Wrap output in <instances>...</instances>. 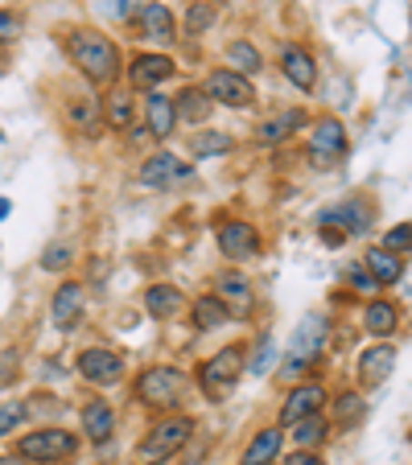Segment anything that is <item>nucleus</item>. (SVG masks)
Returning a JSON list of instances; mask_svg holds the SVG:
<instances>
[{
	"instance_id": "nucleus-14",
	"label": "nucleus",
	"mask_w": 412,
	"mask_h": 465,
	"mask_svg": "<svg viewBox=\"0 0 412 465\" xmlns=\"http://www.w3.org/2000/svg\"><path fill=\"white\" fill-rule=\"evenodd\" d=\"M396 346H387V342H379V346H367V351L359 354V383L363 387H379L387 375L396 371Z\"/></svg>"
},
{
	"instance_id": "nucleus-37",
	"label": "nucleus",
	"mask_w": 412,
	"mask_h": 465,
	"mask_svg": "<svg viewBox=\"0 0 412 465\" xmlns=\"http://www.w3.org/2000/svg\"><path fill=\"white\" fill-rule=\"evenodd\" d=\"M408 235H412V227H408V223H400V227L387 231L384 247H387V252H408Z\"/></svg>"
},
{
	"instance_id": "nucleus-41",
	"label": "nucleus",
	"mask_w": 412,
	"mask_h": 465,
	"mask_svg": "<svg viewBox=\"0 0 412 465\" xmlns=\"http://www.w3.org/2000/svg\"><path fill=\"white\" fill-rule=\"evenodd\" d=\"M285 465H326V461H322V457H317V453H306V449H301V453H293Z\"/></svg>"
},
{
	"instance_id": "nucleus-22",
	"label": "nucleus",
	"mask_w": 412,
	"mask_h": 465,
	"mask_svg": "<svg viewBox=\"0 0 412 465\" xmlns=\"http://www.w3.org/2000/svg\"><path fill=\"white\" fill-rule=\"evenodd\" d=\"M281 440H285L281 429H260L252 437V445L244 449L239 465H272V461H276V453H281Z\"/></svg>"
},
{
	"instance_id": "nucleus-1",
	"label": "nucleus",
	"mask_w": 412,
	"mask_h": 465,
	"mask_svg": "<svg viewBox=\"0 0 412 465\" xmlns=\"http://www.w3.org/2000/svg\"><path fill=\"white\" fill-rule=\"evenodd\" d=\"M66 50H71L75 66L87 74V83H95V87H112L120 79V71H124L120 50L99 29H71L66 34Z\"/></svg>"
},
{
	"instance_id": "nucleus-42",
	"label": "nucleus",
	"mask_w": 412,
	"mask_h": 465,
	"mask_svg": "<svg viewBox=\"0 0 412 465\" xmlns=\"http://www.w3.org/2000/svg\"><path fill=\"white\" fill-rule=\"evenodd\" d=\"M0 465H29V461H21V457H0Z\"/></svg>"
},
{
	"instance_id": "nucleus-24",
	"label": "nucleus",
	"mask_w": 412,
	"mask_h": 465,
	"mask_svg": "<svg viewBox=\"0 0 412 465\" xmlns=\"http://www.w3.org/2000/svg\"><path fill=\"white\" fill-rule=\"evenodd\" d=\"M182 292L174 289V284H153V289H145V309H149V317H157V322H169V317L182 313Z\"/></svg>"
},
{
	"instance_id": "nucleus-10",
	"label": "nucleus",
	"mask_w": 412,
	"mask_h": 465,
	"mask_svg": "<svg viewBox=\"0 0 412 465\" xmlns=\"http://www.w3.org/2000/svg\"><path fill=\"white\" fill-rule=\"evenodd\" d=\"M219 247H223V255H227V260L244 263V260H252V255L260 252V231H256L252 223H244V219L223 223V227H219Z\"/></svg>"
},
{
	"instance_id": "nucleus-13",
	"label": "nucleus",
	"mask_w": 412,
	"mask_h": 465,
	"mask_svg": "<svg viewBox=\"0 0 412 465\" xmlns=\"http://www.w3.org/2000/svg\"><path fill=\"white\" fill-rule=\"evenodd\" d=\"M186 177H190V165H182L174 153H153L141 165V185H153V190H166V185L186 182Z\"/></svg>"
},
{
	"instance_id": "nucleus-20",
	"label": "nucleus",
	"mask_w": 412,
	"mask_h": 465,
	"mask_svg": "<svg viewBox=\"0 0 412 465\" xmlns=\"http://www.w3.org/2000/svg\"><path fill=\"white\" fill-rule=\"evenodd\" d=\"M66 128H75L79 136H99L104 128V107L95 99H71L66 104Z\"/></svg>"
},
{
	"instance_id": "nucleus-17",
	"label": "nucleus",
	"mask_w": 412,
	"mask_h": 465,
	"mask_svg": "<svg viewBox=\"0 0 412 465\" xmlns=\"http://www.w3.org/2000/svg\"><path fill=\"white\" fill-rule=\"evenodd\" d=\"M301 128H306V112H301V107H289V112H276L272 120H264L260 128H256V141L281 144V141H289V136H297Z\"/></svg>"
},
{
	"instance_id": "nucleus-3",
	"label": "nucleus",
	"mask_w": 412,
	"mask_h": 465,
	"mask_svg": "<svg viewBox=\"0 0 412 465\" xmlns=\"http://www.w3.org/2000/svg\"><path fill=\"white\" fill-rule=\"evenodd\" d=\"M79 453V437L66 429H37L17 440V457L29 465H54Z\"/></svg>"
},
{
	"instance_id": "nucleus-15",
	"label": "nucleus",
	"mask_w": 412,
	"mask_h": 465,
	"mask_svg": "<svg viewBox=\"0 0 412 465\" xmlns=\"http://www.w3.org/2000/svg\"><path fill=\"white\" fill-rule=\"evenodd\" d=\"M141 29L153 45H174L177 42V21H174V13H169V5H161V0H149V5H145Z\"/></svg>"
},
{
	"instance_id": "nucleus-9",
	"label": "nucleus",
	"mask_w": 412,
	"mask_h": 465,
	"mask_svg": "<svg viewBox=\"0 0 412 465\" xmlns=\"http://www.w3.org/2000/svg\"><path fill=\"white\" fill-rule=\"evenodd\" d=\"M342 153H347V128L334 115H322L314 124V136H309V157H314V165H330Z\"/></svg>"
},
{
	"instance_id": "nucleus-30",
	"label": "nucleus",
	"mask_w": 412,
	"mask_h": 465,
	"mask_svg": "<svg viewBox=\"0 0 412 465\" xmlns=\"http://www.w3.org/2000/svg\"><path fill=\"white\" fill-rule=\"evenodd\" d=\"M293 440H297V449L314 453V449L326 440V420L322 416H306V420H297L293 424Z\"/></svg>"
},
{
	"instance_id": "nucleus-16",
	"label": "nucleus",
	"mask_w": 412,
	"mask_h": 465,
	"mask_svg": "<svg viewBox=\"0 0 412 465\" xmlns=\"http://www.w3.org/2000/svg\"><path fill=\"white\" fill-rule=\"evenodd\" d=\"M281 71H285V79H289L297 91H314V83H317V66H314V54H309L306 45H285V54H281Z\"/></svg>"
},
{
	"instance_id": "nucleus-2",
	"label": "nucleus",
	"mask_w": 412,
	"mask_h": 465,
	"mask_svg": "<svg viewBox=\"0 0 412 465\" xmlns=\"http://www.w3.org/2000/svg\"><path fill=\"white\" fill-rule=\"evenodd\" d=\"M190 432H194L190 416H166V420L153 424V429L145 432V440L136 445V461L141 465H166L169 457H177L186 449Z\"/></svg>"
},
{
	"instance_id": "nucleus-23",
	"label": "nucleus",
	"mask_w": 412,
	"mask_h": 465,
	"mask_svg": "<svg viewBox=\"0 0 412 465\" xmlns=\"http://www.w3.org/2000/svg\"><path fill=\"white\" fill-rule=\"evenodd\" d=\"M79 317H83V284L66 281L58 292H54V322H58L62 330H71Z\"/></svg>"
},
{
	"instance_id": "nucleus-39",
	"label": "nucleus",
	"mask_w": 412,
	"mask_h": 465,
	"mask_svg": "<svg viewBox=\"0 0 412 465\" xmlns=\"http://www.w3.org/2000/svg\"><path fill=\"white\" fill-rule=\"evenodd\" d=\"M359 408H363V400H359V395H342V400H338V408H334V412H338V420H351V416L359 412Z\"/></svg>"
},
{
	"instance_id": "nucleus-21",
	"label": "nucleus",
	"mask_w": 412,
	"mask_h": 465,
	"mask_svg": "<svg viewBox=\"0 0 412 465\" xmlns=\"http://www.w3.org/2000/svg\"><path fill=\"white\" fill-rule=\"evenodd\" d=\"M211 95H206V91L202 87H186L182 95L174 99V112H177V120L182 124H194V128H198V124H206L211 120Z\"/></svg>"
},
{
	"instance_id": "nucleus-31",
	"label": "nucleus",
	"mask_w": 412,
	"mask_h": 465,
	"mask_svg": "<svg viewBox=\"0 0 412 465\" xmlns=\"http://www.w3.org/2000/svg\"><path fill=\"white\" fill-rule=\"evenodd\" d=\"M104 107V120L112 124L116 132H128L132 128V95H124V91H116L107 104H99Z\"/></svg>"
},
{
	"instance_id": "nucleus-33",
	"label": "nucleus",
	"mask_w": 412,
	"mask_h": 465,
	"mask_svg": "<svg viewBox=\"0 0 412 465\" xmlns=\"http://www.w3.org/2000/svg\"><path fill=\"white\" fill-rule=\"evenodd\" d=\"M219 153H231V136H223V132H202V136H194V157H219Z\"/></svg>"
},
{
	"instance_id": "nucleus-11",
	"label": "nucleus",
	"mask_w": 412,
	"mask_h": 465,
	"mask_svg": "<svg viewBox=\"0 0 412 465\" xmlns=\"http://www.w3.org/2000/svg\"><path fill=\"white\" fill-rule=\"evenodd\" d=\"M326 404V391L317 383H297L289 395H285V404H281V424L285 429H293L297 420H306V416H317Z\"/></svg>"
},
{
	"instance_id": "nucleus-12",
	"label": "nucleus",
	"mask_w": 412,
	"mask_h": 465,
	"mask_svg": "<svg viewBox=\"0 0 412 465\" xmlns=\"http://www.w3.org/2000/svg\"><path fill=\"white\" fill-rule=\"evenodd\" d=\"M215 297L223 301L227 317H236V322H247V317H252V309H256V292H252V284H247L244 272H227V276H223Z\"/></svg>"
},
{
	"instance_id": "nucleus-19",
	"label": "nucleus",
	"mask_w": 412,
	"mask_h": 465,
	"mask_svg": "<svg viewBox=\"0 0 412 465\" xmlns=\"http://www.w3.org/2000/svg\"><path fill=\"white\" fill-rule=\"evenodd\" d=\"M174 124H177L174 99H166V95H157V91H153V95L145 99V128H149V136L166 141V136H174Z\"/></svg>"
},
{
	"instance_id": "nucleus-32",
	"label": "nucleus",
	"mask_w": 412,
	"mask_h": 465,
	"mask_svg": "<svg viewBox=\"0 0 412 465\" xmlns=\"http://www.w3.org/2000/svg\"><path fill=\"white\" fill-rule=\"evenodd\" d=\"M25 420H29V404H25V400H5V404H0V437L17 432Z\"/></svg>"
},
{
	"instance_id": "nucleus-5",
	"label": "nucleus",
	"mask_w": 412,
	"mask_h": 465,
	"mask_svg": "<svg viewBox=\"0 0 412 465\" xmlns=\"http://www.w3.org/2000/svg\"><path fill=\"white\" fill-rule=\"evenodd\" d=\"M186 391V375L177 367H145L136 375V400L145 408H174Z\"/></svg>"
},
{
	"instance_id": "nucleus-38",
	"label": "nucleus",
	"mask_w": 412,
	"mask_h": 465,
	"mask_svg": "<svg viewBox=\"0 0 412 465\" xmlns=\"http://www.w3.org/2000/svg\"><path fill=\"white\" fill-rule=\"evenodd\" d=\"M347 281H351L359 292H376V289H379V284L371 281V272H367V268H351V272H347Z\"/></svg>"
},
{
	"instance_id": "nucleus-28",
	"label": "nucleus",
	"mask_w": 412,
	"mask_h": 465,
	"mask_svg": "<svg viewBox=\"0 0 412 465\" xmlns=\"http://www.w3.org/2000/svg\"><path fill=\"white\" fill-rule=\"evenodd\" d=\"M260 66H264V58H260V50H256L252 42H231L227 45V71L252 74V71H260Z\"/></svg>"
},
{
	"instance_id": "nucleus-36",
	"label": "nucleus",
	"mask_w": 412,
	"mask_h": 465,
	"mask_svg": "<svg viewBox=\"0 0 412 465\" xmlns=\"http://www.w3.org/2000/svg\"><path fill=\"white\" fill-rule=\"evenodd\" d=\"M66 263H71V247H66V243H54L50 252L42 255V268H45V272H62Z\"/></svg>"
},
{
	"instance_id": "nucleus-35",
	"label": "nucleus",
	"mask_w": 412,
	"mask_h": 465,
	"mask_svg": "<svg viewBox=\"0 0 412 465\" xmlns=\"http://www.w3.org/2000/svg\"><path fill=\"white\" fill-rule=\"evenodd\" d=\"M21 13H13V9H0V42H17L21 37Z\"/></svg>"
},
{
	"instance_id": "nucleus-43",
	"label": "nucleus",
	"mask_w": 412,
	"mask_h": 465,
	"mask_svg": "<svg viewBox=\"0 0 412 465\" xmlns=\"http://www.w3.org/2000/svg\"><path fill=\"white\" fill-rule=\"evenodd\" d=\"M9 211H13V206L5 203V198H0V219H9Z\"/></svg>"
},
{
	"instance_id": "nucleus-4",
	"label": "nucleus",
	"mask_w": 412,
	"mask_h": 465,
	"mask_svg": "<svg viewBox=\"0 0 412 465\" xmlns=\"http://www.w3.org/2000/svg\"><path fill=\"white\" fill-rule=\"evenodd\" d=\"M239 375H244V346H223L215 359L202 362L198 387L206 400H227V395L236 391Z\"/></svg>"
},
{
	"instance_id": "nucleus-7",
	"label": "nucleus",
	"mask_w": 412,
	"mask_h": 465,
	"mask_svg": "<svg viewBox=\"0 0 412 465\" xmlns=\"http://www.w3.org/2000/svg\"><path fill=\"white\" fill-rule=\"evenodd\" d=\"M79 375L95 387H116L124 379V359L107 346H91V351L79 354Z\"/></svg>"
},
{
	"instance_id": "nucleus-34",
	"label": "nucleus",
	"mask_w": 412,
	"mask_h": 465,
	"mask_svg": "<svg viewBox=\"0 0 412 465\" xmlns=\"http://www.w3.org/2000/svg\"><path fill=\"white\" fill-rule=\"evenodd\" d=\"M215 25V5H190L186 13V37H198Z\"/></svg>"
},
{
	"instance_id": "nucleus-29",
	"label": "nucleus",
	"mask_w": 412,
	"mask_h": 465,
	"mask_svg": "<svg viewBox=\"0 0 412 465\" xmlns=\"http://www.w3.org/2000/svg\"><path fill=\"white\" fill-rule=\"evenodd\" d=\"M227 322V309L219 297H198L194 301V330H219Z\"/></svg>"
},
{
	"instance_id": "nucleus-40",
	"label": "nucleus",
	"mask_w": 412,
	"mask_h": 465,
	"mask_svg": "<svg viewBox=\"0 0 412 465\" xmlns=\"http://www.w3.org/2000/svg\"><path fill=\"white\" fill-rule=\"evenodd\" d=\"M322 243L326 247H342V243H347V235H342L338 227H330V223H322Z\"/></svg>"
},
{
	"instance_id": "nucleus-8",
	"label": "nucleus",
	"mask_w": 412,
	"mask_h": 465,
	"mask_svg": "<svg viewBox=\"0 0 412 465\" xmlns=\"http://www.w3.org/2000/svg\"><path fill=\"white\" fill-rule=\"evenodd\" d=\"M124 74H128L132 91H157L166 79H174L177 66H174V58H166V54H136Z\"/></svg>"
},
{
	"instance_id": "nucleus-25",
	"label": "nucleus",
	"mask_w": 412,
	"mask_h": 465,
	"mask_svg": "<svg viewBox=\"0 0 412 465\" xmlns=\"http://www.w3.org/2000/svg\"><path fill=\"white\" fill-rule=\"evenodd\" d=\"M83 432H87L91 440H112L116 432V412L107 400H91L87 408H83Z\"/></svg>"
},
{
	"instance_id": "nucleus-6",
	"label": "nucleus",
	"mask_w": 412,
	"mask_h": 465,
	"mask_svg": "<svg viewBox=\"0 0 412 465\" xmlns=\"http://www.w3.org/2000/svg\"><path fill=\"white\" fill-rule=\"evenodd\" d=\"M202 91L211 95V104H223V107L256 104V87L247 83V74H236V71H211V79L202 83Z\"/></svg>"
},
{
	"instance_id": "nucleus-27",
	"label": "nucleus",
	"mask_w": 412,
	"mask_h": 465,
	"mask_svg": "<svg viewBox=\"0 0 412 465\" xmlns=\"http://www.w3.org/2000/svg\"><path fill=\"white\" fill-rule=\"evenodd\" d=\"M363 325H367V334H396V325H400V309L392 305V301H371L367 313H363Z\"/></svg>"
},
{
	"instance_id": "nucleus-26",
	"label": "nucleus",
	"mask_w": 412,
	"mask_h": 465,
	"mask_svg": "<svg viewBox=\"0 0 412 465\" xmlns=\"http://www.w3.org/2000/svg\"><path fill=\"white\" fill-rule=\"evenodd\" d=\"M367 272L376 284H396L404 281V260L396 252H387V247H371L367 252Z\"/></svg>"
},
{
	"instance_id": "nucleus-18",
	"label": "nucleus",
	"mask_w": 412,
	"mask_h": 465,
	"mask_svg": "<svg viewBox=\"0 0 412 465\" xmlns=\"http://www.w3.org/2000/svg\"><path fill=\"white\" fill-rule=\"evenodd\" d=\"M322 223H330V227H338L342 235H363V231L371 227V206L359 203V198H351V203H342L338 211H326Z\"/></svg>"
}]
</instances>
